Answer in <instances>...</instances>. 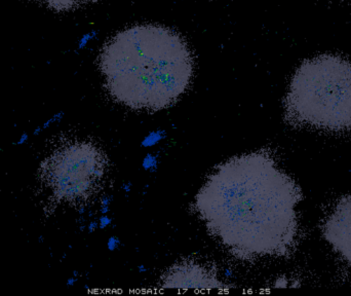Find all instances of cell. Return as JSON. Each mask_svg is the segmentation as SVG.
I'll return each instance as SVG.
<instances>
[{"label":"cell","mask_w":351,"mask_h":296,"mask_svg":"<svg viewBox=\"0 0 351 296\" xmlns=\"http://www.w3.org/2000/svg\"><path fill=\"white\" fill-rule=\"evenodd\" d=\"M294 180L268 151L245 153L215 168L193 208L210 235L237 260L286 256L298 234Z\"/></svg>","instance_id":"obj_1"},{"label":"cell","mask_w":351,"mask_h":296,"mask_svg":"<svg viewBox=\"0 0 351 296\" xmlns=\"http://www.w3.org/2000/svg\"><path fill=\"white\" fill-rule=\"evenodd\" d=\"M99 67L117 102L158 111L172 106L189 88L193 58L185 41L171 29L138 25L103 47Z\"/></svg>","instance_id":"obj_2"},{"label":"cell","mask_w":351,"mask_h":296,"mask_svg":"<svg viewBox=\"0 0 351 296\" xmlns=\"http://www.w3.org/2000/svg\"><path fill=\"white\" fill-rule=\"evenodd\" d=\"M286 119L295 127L340 132L351 128V61L323 55L297 70L287 95Z\"/></svg>","instance_id":"obj_3"},{"label":"cell","mask_w":351,"mask_h":296,"mask_svg":"<svg viewBox=\"0 0 351 296\" xmlns=\"http://www.w3.org/2000/svg\"><path fill=\"white\" fill-rule=\"evenodd\" d=\"M107 171L108 159L99 146L86 140H66L43 159L37 180L51 202L84 206L102 190Z\"/></svg>","instance_id":"obj_4"},{"label":"cell","mask_w":351,"mask_h":296,"mask_svg":"<svg viewBox=\"0 0 351 296\" xmlns=\"http://www.w3.org/2000/svg\"><path fill=\"white\" fill-rule=\"evenodd\" d=\"M160 286L169 289H223L226 285L212 266L198 260H185L165 272Z\"/></svg>","instance_id":"obj_5"},{"label":"cell","mask_w":351,"mask_h":296,"mask_svg":"<svg viewBox=\"0 0 351 296\" xmlns=\"http://www.w3.org/2000/svg\"><path fill=\"white\" fill-rule=\"evenodd\" d=\"M322 229L324 237L336 252L351 264V194L337 203Z\"/></svg>","instance_id":"obj_6"},{"label":"cell","mask_w":351,"mask_h":296,"mask_svg":"<svg viewBox=\"0 0 351 296\" xmlns=\"http://www.w3.org/2000/svg\"><path fill=\"white\" fill-rule=\"evenodd\" d=\"M43 4L57 12H68L96 0H40Z\"/></svg>","instance_id":"obj_7"}]
</instances>
